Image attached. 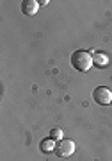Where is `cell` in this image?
Returning a JSON list of instances; mask_svg holds the SVG:
<instances>
[{"instance_id":"obj_3","label":"cell","mask_w":112,"mask_h":161,"mask_svg":"<svg viewBox=\"0 0 112 161\" xmlns=\"http://www.w3.org/2000/svg\"><path fill=\"white\" fill-rule=\"evenodd\" d=\"M93 98L100 106H109V104H112V92L107 86H98L93 92Z\"/></svg>"},{"instance_id":"obj_7","label":"cell","mask_w":112,"mask_h":161,"mask_svg":"<svg viewBox=\"0 0 112 161\" xmlns=\"http://www.w3.org/2000/svg\"><path fill=\"white\" fill-rule=\"evenodd\" d=\"M50 138L55 140V142H59V140H62L64 136H62V131H61V129H57V127H55V129H52V131H50Z\"/></svg>"},{"instance_id":"obj_6","label":"cell","mask_w":112,"mask_h":161,"mask_svg":"<svg viewBox=\"0 0 112 161\" xmlns=\"http://www.w3.org/2000/svg\"><path fill=\"white\" fill-rule=\"evenodd\" d=\"M93 61H94L96 66H101V68H105L107 64H109V58H107L105 54H101V52H96L94 56H93Z\"/></svg>"},{"instance_id":"obj_5","label":"cell","mask_w":112,"mask_h":161,"mask_svg":"<svg viewBox=\"0 0 112 161\" xmlns=\"http://www.w3.org/2000/svg\"><path fill=\"white\" fill-rule=\"evenodd\" d=\"M55 145H57V142H55V140H52L50 136H48V138L41 140L39 149L43 150L45 154H50V152H55Z\"/></svg>"},{"instance_id":"obj_8","label":"cell","mask_w":112,"mask_h":161,"mask_svg":"<svg viewBox=\"0 0 112 161\" xmlns=\"http://www.w3.org/2000/svg\"><path fill=\"white\" fill-rule=\"evenodd\" d=\"M110 106H112V104H110Z\"/></svg>"},{"instance_id":"obj_2","label":"cell","mask_w":112,"mask_h":161,"mask_svg":"<svg viewBox=\"0 0 112 161\" xmlns=\"http://www.w3.org/2000/svg\"><path fill=\"white\" fill-rule=\"evenodd\" d=\"M75 152V142L69 138H62L57 142L55 145V154L59 158H69V156Z\"/></svg>"},{"instance_id":"obj_1","label":"cell","mask_w":112,"mask_h":161,"mask_svg":"<svg viewBox=\"0 0 112 161\" xmlns=\"http://www.w3.org/2000/svg\"><path fill=\"white\" fill-rule=\"evenodd\" d=\"M93 64H94L93 56L87 50H75L71 54V66L77 72H89Z\"/></svg>"},{"instance_id":"obj_4","label":"cell","mask_w":112,"mask_h":161,"mask_svg":"<svg viewBox=\"0 0 112 161\" xmlns=\"http://www.w3.org/2000/svg\"><path fill=\"white\" fill-rule=\"evenodd\" d=\"M39 2L38 0H23L22 2V13L25 16H34L36 13L39 11Z\"/></svg>"}]
</instances>
